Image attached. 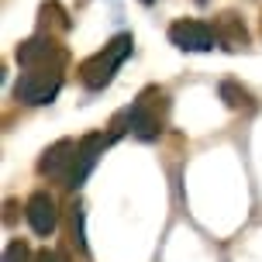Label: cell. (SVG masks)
I'll return each mask as SVG.
<instances>
[{
  "label": "cell",
  "mask_w": 262,
  "mask_h": 262,
  "mask_svg": "<svg viewBox=\"0 0 262 262\" xmlns=\"http://www.w3.org/2000/svg\"><path fill=\"white\" fill-rule=\"evenodd\" d=\"M131 49H135V38H131L128 31L114 35V38L107 41L100 52H93L86 62L79 66V83H83L86 90H93V93L104 90L107 83L114 79V73L124 66V59L131 55Z\"/></svg>",
  "instance_id": "7a4b0ae2"
},
{
  "label": "cell",
  "mask_w": 262,
  "mask_h": 262,
  "mask_svg": "<svg viewBox=\"0 0 262 262\" xmlns=\"http://www.w3.org/2000/svg\"><path fill=\"white\" fill-rule=\"evenodd\" d=\"M62 86V62H45V66H31L25 69L17 83H14V97L21 100V104H49L55 93Z\"/></svg>",
  "instance_id": "3957f363"
},
{
  "label": "cell",
  "mask_w": 262,
  "mask_h": 262,
  "mask_svg": "<svg viewBox=\"0 0 262 262\" xmlns=\"http://www.w3.org/2000/svg\"><path fill=\"white\" fill-rule=\"evenodd\" d=\"M76 145L73 138H59L55 145H49L38 159V176L45 180H55V183H62L69 180V169H73V159H76Z\"/></svg>",
  "instance_id": "8992f818"
},
{
  "label": "cell",
  "mask_w": 262,
  "mask_h": 262,
  "mask_svg": "<svg viewBox=\"0 0 262 262\" xmlns=\"http://www.w3.org/2000/svg\"><path fill=\"white\" fill-rule=\"evenodd\" d=\"M142 4H152V0H142Z\"/></svg>",
  "instance_id": "9a60e30c"
},
{
  "label": "cell",
  "mask_w": 262,
  "mask_h": 262,
  "mask_svg": "<svg viewBox=\"0 0 262 262\" xmlns=\"http://www.w3.org/2000/svg\"><path fill=\"white\" fill-rule=\"evenodd\" d=\"M83 207H73V242H76L79 249H86V238H83Z\"/></svg>",
  "instance_id": "4fadbf2b"
},
{
  "label": "cell",
  "mask_w": 262,
  "mask_h": 262,
  "mask_svg": "<svg viewBox=\"0 0 262 262\" xmlns=\"http://www.w3.org/2000/svg\"><path fill=\"white\" fill-rule=\"evenodd\" d=\"M217 93H221V100L231 107V111H252V107H255L252 93L245 90V86H238L235 79H224L221 86H217Z\"/></svg>",
  "instance_id": "30bf717a"
},
{
  "label": "cell",
  "mask_w": 262,
  "mask_h": 262,
  "mask_svg": "<svg viewBox=\"0 0 262 262\" xmlns=\"http://www.w3.org/2000/svg\"><path fill=\"white\" fill-rule=\"evenodd\" d=\"M45 28H59V31H69V28H73V21H69V14L62 11L59 0L41 4V35H45Z\"/></svg>",
  "instance_id": "8fae6325"
},
{
  "label": "cell",
  "mask_w": 262,
  "mask_h": 262,
  "mask_svg": "<svg viewBox=\"0 0 262 262\" xmlns=\"http://www.w3.org/2000/svg\"><path fill=\"white\" fill-rule=\"evenodd\" d=\"M114 142V135L111 131H90V135H83L76 145V159H73V169H69V180H66V186L69 190H79V186L86 183V176L93 172V166L100 162V156L107 152V145Z\"/></svg>",
  "instance_id": "277c9868"
},
{
  "label": "cell",
  "mask_w": 262,
  "mask_h": 262,
  "mask_svg": "<svg viewBox=\"0 0 262 262\" xmlns=\"http://www.w3.org/2000/svg\"><path fill=\"white\" fill-rule=\"evenodd\" d=\"M25 221L31 224V231L35 235H52L55 231V224H59V210H55V200L49 193H31L28 196V204H25Z\"/></svg>",
  "instance_id": "ba28073f"
},
{
  "label": "cell",
  "mask_w": 262,
  "mask_h": 262,
  "mask_svg": "<svg viewBox=\"0 0 262 262\" xmlns=\"http://www.w3.org/2000/svg\"><path fill=\"white\" fill-rule=\"evenodd\" d=\"M214 35H217V45L228 49V52H238V49H245L249 45V31L242 25V17L238 14H221L217 21H214Z\"/></svg>",
  "instance_id": "9c48e42d"
},
{
  "label": "cell",
  "mask_w": 262,
  "mask_h": 262,
  "mask_svg": "<svg viewBox=\"0 0 262 262\" xmlns=\"http://www.w3.org/2000/svg\"><path fill=\"white\" fill-rule=\"evenodd\" d=\"M166 114H169V97L159 90V86H145L138 93V100H131V107H124L114 124H111V135L118 142L121 135H135L142 142H156L162 128H166Z\"/></svg>",
  "instance_id": "6da1fadb"
},
{
  "label": "cell",
  "mask_w": 262,
  "mask_h": 262,
  "mask_svg": "<svg viewBox=\"0 0 262 262\" xmlns=\"http://www.w3.org/2000/svg\"><path fill=\"white\" fill-rule=\"evenodd\" d=\"M4 262H38V255H31V249L25 242H11L4 249Z\"/></svg>",
  "instance_id": "7c38bea8"
},
{
  "label": "cell",
  "mask_w": 262,
  "mask_h": 262,
  "mask_svg": "<svg viewBox=\"0 0 262 262\" xmlns=\"http://www.w3.org/2000/svg\"><path fill=\"white\" fill-rule=\"evenodd\" d=\"M200 4H204V0H200Z\"/></svg>",
  "instance_id": "2e32d148"
},
{
  "label": "cell",
  "mask_w": 262,
  "mask_h": 262,
  "mask_svg": "<svg viewBox=\"0 0 262 262\" xmlns=\"http://www.w3.org/2000/svg\"><path fill=\"white\" fill-rule=\"evenodd\" d=\"M17 62H21V69L45 66V62H66V52L55 45L52 35H35V38L17 45Z\"/></svg>",
  "instance_id": "52a82bcc"
},
{
  "label": "cell",
  "mask_w": 262,
  "mask_h": 262,
  "mask_svg": "<svg viewBox=\"0 0 262 262\" xmlns=\"http://www.w3.org/2000/svg\"><path fill=\"white\" fill-rule=\"evenodd\" d=\"M38 262H62V259H59V255H55V252L41 249V252H38Z\"/></svg>",
  "instance_id": "5bb4252c"
},
{
  "label": "cell",
  "mask_w": 262,
  "mask_h": 262,
  "mask_svg": "<svg viewBox=\"0 0 262 262\" xmlns=\"http://www.w3.org/2000/svg\"><path fill=\"white\" fill-rule=\"evenodd\" d=\"M169 41L180 52H210V49L217 45V35H214V28L204 25V21L183 17V21H172L169 25Z\"/></svg>",
  "instance_id": "5b68a950"
}]
</instances>
